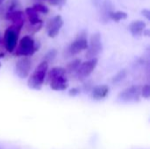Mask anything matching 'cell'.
Returning a JSON list of instances; mask_svg holds the SVG:
<instances>
[{"instance_id": "3", "label": "cell", "mask_w": 150, "mask_h": 149, "mask_svg": "<svg viewBox=\"0 0 150 149\" xmlns=\"http://www.w3.org/2000/svg\"><path fill=\"white\" fill-rule=\"evenodd\" d=\"M21 29L22 28L15 25H11L4 31V44L7 52L13 53V51L15 50L18 42V35H19Z\"/></svg>"}, {"instance_id": "6", "label": "cell", "mask_w": 150, "mask_h": 149, "mask_svg": "<svg viewBox=\"0 0 150 149\" xmlns=\"http://www.w3.org/2000/svg\"><path fill=\"white\" fill-rule=\"evenodd\" d=\"M87 47H88V40H87L85 32H83L69 46V47L67 49L68 55H69V56L76 55L79 53H81L82 51L86 50Z\"/></svg>"}, {"instance_id": "21", "label": "cell", "mask_w": 150, "mask_h": 149, "mask_svg": "<svg viewBox=\"0 0 150 149\" xmlns=\"http://www.w3.org/2000/svg\"><path fill=\"white\" fill-rule=\"evenodd\" d=\"M141 95L142 97L149 99L150 97V86L149 84H145L144 86H142L141 90Z\"/></svg>"}, {"instance_id": "25", "label": "cell", "mask_w": 150, "mask_h": 149, "mask_svg": "<svg viewBox=\"0 0 150 149\" xmlns=\"http://www.w3.org/2000/svg\"><path fill=\"white\" fill-rule=\"evenodd\" d=\"M47 1H49V0H47Z\"/></svg>"}, {"instance_id": "14", "label": "cell", "mask_w": 150, "mask_h": 149, "mask_svg": "<svg viewBox=\"0 0 150 149\" xmlns=\"http://www.w3.org/2000/svg\"><path fill=\"white\" fill-rule=\"evenodd\" d=\"M109 91H110V88L107 85L105 84L98 85L92 89L91 97L95 100H102L108 96Z\"/></svg>"}, {"instance_id": "22", "label": "cell", "mask_w": 150, "mask_h": 149, "mask_svg": "<svg viewBox=\"0 0 150 149\" xmlns=\"http://www.w3.org/2000/svg\"><path fill=\"white\" fill-rule=\"evenodd\" d=\"M79 92H80L79 89H77V88H73V89H70V90H69V95L70 97H75V96H76Z\"/></svg>"}, {"instance_id": "10", "label": "cell", "mask_w": 150, "mask_h": 149, "mask_svg": "<svg viewBox=\"0 0 150 149\" xmlns=\"http://www.w3.org/2000/svg\"><path fill=\"white\" fill-rule=\"evenodd\" d=\"M95 3H96V5L99 9L100 19L104 23H106L110 19L109 18L110 13L113 11L112 4L111 3L110 0H97Z\"/></svg>"}, {"instance_id": "23", "label": "cell", "mask_w": 150, "mask_h": 149, "mask_svg": "<svg viewBox=\"0 0 150 149\" xmlns=\"http://www.w3.org/2000/svg\"><path fill=\"white\" fill-rule=\"evenodd\" d=\"M142 16H144V17L147 18V20H150L149 10H148V9H143V10L142 11Z\"/></svg>"}, {"instance_id": "19", "label": "cell", "mask_w": 150, "mask_h": 149, "mask_svg": "<svg viewBox=\"0 0 150 149\" xmlns=\"http://www.w3.org/2000/svg\"><path fill=\"white\" fill-rule=\"evenodd\" d=\"M56 55H57V51H56V49H51V50H49V51L45 54V56H44V61H46L47 62L49 63L50 61H53L55 59Z\"/></svg>"}, {"instance_id": "8", "label": "cell", "mask_w": 150, "mask_h": 149, "mask_svg": "<svg viewBox=\"0 0 150 149\" xmlns=\"http://www.w3.org/2000/svg\"><path fill=\"white\" fill-rule=\"evenodd\" d=\"M98 60L97 57L88 59L86 61H84L83 63L81 62L78 69L76 72V76L78 77V79L83 80V79L87 78L88 76H90V75L96 68V67L98 65Z\"/></svg>"}, {"instance_id": "16", "label": "cell", "mask_w": 150, "mask_h": 149, "mask_svg": "<svg viewBox=\"0 0 150 149\" xmlns=\"http://www.w3.org/2000/svg\"><path fill=\"white\" fill-rule=\"evenodd\" d=\"M127 17H128V14L123 11H112L109 15L110 19H112L115 22H120L121 20H125L127 18Z\"/></svg>"}, {"instance_id": "1", "label": "cell", "mask_w": 150, "mask_h": 149, "mask_svg": "<svg viewBox=\"0 0 150 149\" xmlns=\"http://www.w3.org/2000/svg\"><path fill=\"white\" fill-rule=\"evenodd\" d=\"M47 71H48V62L43 60L36 67L33 74L29 76L27 80V86L32 90H40L44 84Z\"/></svg>"}, {"instance_id": "5", "label": "cell", "mask_w": 150, "mask_h": 149, "mask_svg": "<svg viewBox=\"0 0 150 149\" xmlns=\"http://www.w3.org/2000/svg\"><path fill=\"white\" fill-rule=\"evenodd\" d=\"M142 86L140 85H133L130 86L118 95V99L120 102L124 103H130V102H138L142 97L141 95Z\"/></svg>"}, {"instance_id": "4", "label": "cell", "mask_w": 150, "mask_h": 149, "mask_svg": "<svg viewBox=\"0 0 150 149\" xmlns=\"http://www.w3.org/2000/svg\"><path fill=\"white\" fill-rule=\"evenodd\" d=\"M102 49H103V44H102L101 34L99 32H95L90 38V41L88 42L87 53L85 56L87 59L95 58L102 52Z\"/></svg>"}, {"instance_id": "24", "label": "cell", "mask_w": 150, "mask_h": 149, "mask_svg": "<svg viewBox=\"0 0 150 149\" xmlns=\"http://www.w3.org/2000/svg\"><path fill=\"white\" fill-rule=\"evenodd\" d=\"M4 1H5V0H0V6H1V4H2Z\"/></svg>"}, {"instance_id": "12", "label": "cell", "mask_w": 150, "mask_h": 149, "mask_svg": "<svg viewBox=\"0 0 150 149\" xmlns=\"http://www.w3.org/2000/svg\"><path fill=\"white\" fill-rule=\"evenodd\" d=\"M5 18L20 28L23 27L25 23V13L22 11L14 10L12 11H7L5 15Z\"/></svg>"}, {"instance_id": "13", "label": "cell", "mask_w": 150, "mask_h": 149, "mask_svg": "<svg viewBox=\"0 0 150 149\" xmlns=\"http://www.w3.org/2000/svg\"><path fill=\"white\" fill-rule=\"evenodd\" d=\"M146 26H147V24L145 21L138 19V20L133 21L129 25L128 30L130 31L131 34L134 37H137V36H140L142 33H144V31L146 30Z\"/></svg>"}, {"instance_id": "7", "label": "cell", "mask_w": 150, "mask_h": 149, "mask_svg": "<svg viewBox=\"0 0 150 149\" xmlns=\"http://www.w3.org/2000/svg\"><path fill=\"white\" fill-rule=\"evenodd\" d=\"M31 68L32 61L28 58V56H21V58H19L15 63L14 71L20 79H25L29 76Z\"/></svg>"}, {"instance_id": "17", "label": "cell", "mask_w": 150, "mask_h": 149, "mask_svg": "<svg viewBox=\"0 0 150 149\" xmlns=\"http://www.w3.org/2000/svg\"><path fill=\"white\" fill-rule=\"evenodd\" d=\"M81 64V60L79 59H75L72 61H70L69 63H68L67 67H66V72H69V73H73V72H76V70L78 69L79 66Z\"/></svg>"}, {"instance_id": "2", "label": "cell", "mask_w": 150, "mask_h": 149, "mask_svg": "<svg viewBox=\"0 0 150 149\" xmlns=\"http://www.w3.org/2000/svg\"><path fill=\"white\" fill-rule=\"evenodd\" d=\"M37 50L38 47L35 46L34 40L31 36L25 35L20 39L19 42H18V45L13 52L17 56H31Z\"/></svg>"}, {"instance_id": "11", "label": "cell", "mask_w": 150, "mask_h": 149, "mask_svg": "<svg viewBox=\"0 0 150 149\" xmlns=\"http://www.w3.org/2000/svg\"><path fill=\"white\" fill-rule=\"evenodd\" d=\"M49 86L53 90L62 91L69 87V83L66 75H59L48 79Z\"/></svg>"}, {"instance_id": "15", "label": "cell", "mask_w": 150, "mask_h": 149, "mask_svg": "<svg viewBox=\"0 0 150 149\" xmlns=\"http://www.w3.org/2000/svg\"><path fill=\"white\" fill-rule=\"evenodd\" d=\"M25 15L27 16V18L31 24V25H36L40 24H43L42 20L39 17V12H37L33 7H27L25 11Z\"/></svg>"}, {"instance_id": "18", "label": "cell", "mask_w": 150, "mask_h": 149, "mask_svg": "<svg viewBox=\"0 0 150 149\" xmlns=\"http://www.w3.org/2000/svg\"><path fill=\"white\" fill-rule=\"evenodd\" d=\"M127 76V71L126 69H121L112 78V83H119L122 82Z\"/></svg>"}, {"instance_id": "20", "label": "cell", "mask_w": 150, "mask_h": 149, "mask_svg": "<svg viewBox=\"0 0 150 149\" xmlns=\"http://www.w3.org/2000/svg\"><path fill=\"white\" fill-rule=\"evenodd\" d=\"M33 7L37 12H40V13H43V14H47L49 11L48 8L46 5L42 4H35Z\"/></svg>"}, {"instance_id": "9", "label": "cell", "mask_w": 150, "mask_h": 149, "mask_svg": "<svg viewBox=\"0 0 150 149\" xmlns=\"http://www.w3.org/2000/svg\"><path fill=\"white\" fill-rule=\"evenodd\" d=\"M63 25V19L61 15H55L47 23V35L49 38H55Z\"/></svg>"}]
</instances>
